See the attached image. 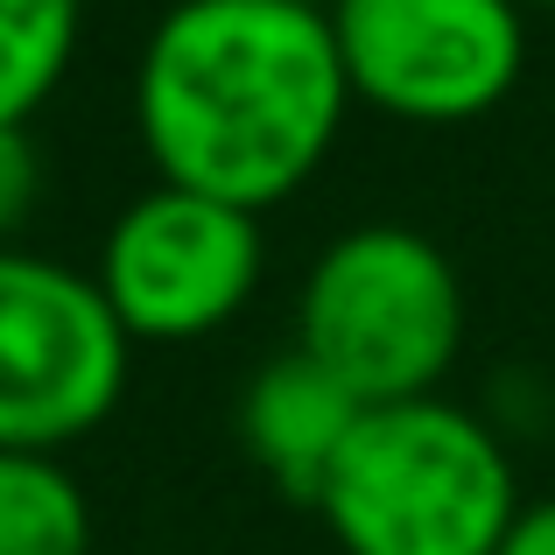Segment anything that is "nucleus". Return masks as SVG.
Returning <instances> with one entry per match:
<instances>
[{
    "label": "nucleus",
    "instance_id": "1a4fd4ad",
    "mask_svg": "<svg viewBox=\"0 0 555 555\" xmlns=\"http://www.w3.org/2000/svg\"><path fill=\"white\" fill-rule=\"evenodd\" d=\"M78 28L85 0H0V127H28V113L64 85Z\"/></svg>",
    "mask_w": 555,
    "mask_h": 555
},
{
    "label": "nucleus",
    "instance_id": "0eeeda50",
    "mask_svg": "<svg viewBox=\"0 0 555 555\" xmlns=\"http://www.w3.org/2000/svg\"><path fill=\"white\" fill-rule=\"evenodd\" d=\"M359 415H366V401L338 373H324L310 352H274L240 393V443L288 500L317 506Z\"/></svg>",
    "mask_w": 555,
    "mask_h": 555
},
{
    "label": "nucleus",
    "instance_id": "423d86ee",
    "mask_svg": "<svg viewBox=\"0 0 555 555\" xmlns=\"http://www.w3.org/2000/svg\"><path fill=\"white\" fill-rule=\"evenodd\" d=\"M352 99L401 120H478L520 85L528 8L520 0H331Z\"/></svg>",
    "mask_w": 555,
    "mask_h": 555
},
{
    "label": "nucleus",
    "instance_id": "ddd939ff",
    "mask_svg": "<svg viewBox=\"0 0 555 555\" xmlns=\"http://www.w3.org/2000/svg\"><path fill=\"white\" fill-rule=\"evenodd\" d=\"M310 8H331V0H310Z\"/></svg>",
    "mask_w": 555,
    "mask_h": 555
},
{
    "label": "nucleus",
    "instance_id": "f8f14e48",
    "mask_svg": "<svg viewBox=\"0 0 555 555\" xmlns=\"http://www.w3.org/2000/svg\"><path fill=\"white\" fill-rule=\"evenodd\" d=\"M520 8H555V0H520Z\"/></svg>",
    "mask_w": 555,
    "mask_h": 555
},
{
    "label": "nucleus",
    "instance_id": "f257e3e1",
    "mask_svg": "<svg viewBox=\"0 0 555 555\" xmlns=\"http://www.w3.org/2000/svg\"><path fill=\"white\" fill-rule=\"evenodd\" d=\"M352 106L331 8L177 0L134 64L141 149L163 183L268 211L317 177Z\"/></svg>",
    "mask_w": 555,
    "mask_h": 555
},
{
    "label": "nucleus",
    "instance_id": "39448f33",
    "mask_svg": "<svg viewBox=\"0 0 555 555\" xmlns=\"http://www.w3.org/2000/svg\"><path fill=\"white\" fill-rule=\"evenodd\" d=\"M260 268H268L260 211L155 183L106 225L92 282L127 338H204L254 302Z\"/></svg>",
    "mask_w": 555,
    "mask_h": 555
},
{
    "label": "nucleus",
    "instance_id": "20e7f679",
    "mask_svg": "<svg viewBox=\"0 0 555 555\" xmlns=\"http://www.w3.org/2000/svg\"><path fill=\"white\" fill-rule=\"evenodd\" d=\"M134 338L85 268L0 246V450L78 443L120 408Z\"/></svg>",
    "mask_w": 555,
    "mask_h": 555
},
{
    "label": "nucleus",
    "instance_id": "f03ea898",
    "mask_svg": "<svg viewBox=\"0 0 555 555\" xmlns=\"http://www.w3.org/2000/svg\"><path fill=\"white\" fill-rule=\"evenodd\" d=\"M520 506L506 443L443 393L366 408L317 492L345 555H500Z\"/></svg>",
    "mask_w": 555,
    "mask_h": 555
},
{
    "label": "nucleus",
    "instance_id": "9d476101",
    "mask_svg": "<svg viewBox=\"0 0 555 555\" xmlns=\"http://www.w3.org/2000/svg\"><path fill=\"white\" fill-rule=\"evenodd\" d=\"M36 190H42V163L28 127H0V246H14L22 218L36 211Z\"/></svg>",
    "mask_w": 555,
    "mask_h": 555
},
{
    "label": "nucleus",
    "instance_id": "6e6552de",
    "mask_svg": "<svg viewBox=\"0 0 555 555\" xmlns=\"http://www.w3.org/2000/svg\"><path fill=\"white\" fill-rule=\"evenodd\" d=\"M0 555H92V506L56 457L0 450Z\"/></svg>",
    "mask_w": 555,
    "mask_h": 555
},
{
    "label": "nucleus",
    "instance_id": "9b49d317",
    "mask_svg": "<svg viewBox=\"0 0 555 555\" xmlns=\"http://www.w3.org/2000/svg\"><path fill=\"white\" fill-rule=\"evenodd\" d=\"M500 555H555V492L520 506L514 528H506V542H500Z\"/></svg>",
    "mask_w": 555,
    "mask_h": 555
},
{
    "label": "nucleus",
    "instance_id": "7ed1b4c3",
    "mask_svg": "<svg viewBox=\"0 0 555 555\" xmlns=\"http://www.w3.org/2000/svg\"><path fill=\"white\" fill-rule=\"evenodd\" d=\"M464 345V274L422 225L373 218L310 260L296 352L338 373L366 408L436 393Z\"/></svg>",
    "mask_w": 555,
    "mask_h": 555
}]
</instances>
